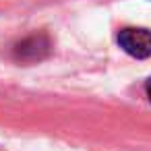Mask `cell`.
<instances>
[{
    "label": "cell",
    "mask_w": 151,
    "mask_h": 151,
    "mask_svg": "<svg viewBox=\"0 0 151 151\" xmlns=\"http://www.w3.org/2000/svg\"><path fill=\"white\" fill-rule=\"evenodd\" d=\"M145 89H147V97H149V101H151V79L147 81V87H145Z\"/></svg>",
    "instance_id": "obj_3"
},
{
    "label": "cell",
    "mask_w": 151,
    "mask_h": 151,
    "mask_svg": "<svg viewBox=\"0 0 151 151\" xmlns=\"http://www.w3.org/2000/svg\"><path fill=\"white\" fill-rule=\"evenodd\" d=\"M118 46L132 58H149L151 56V31L141 27H126L118 33Z\"/></svg>",
    "instance_id": "obj_2"
},
{
    "label": "cell",
    "mask_w": 151,
    "mask_h": 151,
    "mask_svg": "<svg viewBox=\"0 0 151 151\" xmlns=\"http://www.w3.org/2000/svg\"><path fill=\"white\" fill-rule=\"evenodd\" d=\"M52 50V44H50V37L46 33H33L25 40H21L19 44H15L13 48V58L17 62H40L44 58H48Z\"/></svg>",
    "instance_id": "obj_1"
}]
</instances>
